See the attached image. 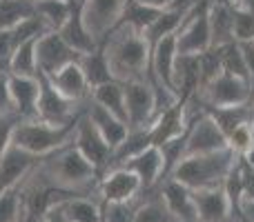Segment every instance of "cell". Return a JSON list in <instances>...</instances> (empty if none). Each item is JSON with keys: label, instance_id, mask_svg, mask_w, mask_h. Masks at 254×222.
<instances>
[{"label": "cell", "instance_id": "2e32d148", "mask_svg": "<svg viewBox=\"0 0 254 222\" xmlns=\"http://www.w3.org/2000/svg\"><path fill=\"white\" fill-rule=\"evenodd\" d=\"M194 202H196L198 222H239L223 187L198 189L194 191Z\"/></svg>", "mask_w": 254, "mask_h": 222}, {"label": "cell", "instance_id": "52a82bcc", "mask_svg": "<svg viewBox=\"0 0 254 222\" xmlns=\"http://www.w3.org/2000/svg\"><path fill=\"white\" fill-rule=\"evenodd\" d=\"M125 85V107L129 129H145L158 116L156 91L147 80H131Z\"/></svg>", "mask_w": 254, "mask_h": 222}, {"label": "cell", "instance_id": "9a60e30c", "mask_svg": "<svg viewBox=\"0 0 254 222\" xmlns=\"http://www.w3.org/2000/svg\"><path fill=\"white\" fill-rule=\"evenodd\" d=\"M143 191L140 180L134 171L125 169V167H112L105 171L101 180V196L103 202H127L134 200L138 193Z\"/></svg>", "mask_w": 254, "mask_h": 222}, {"label": "cell", "instance_id": "f546056e", "mask_svg": "<svg viewBox=\"0 0 254 222\" xmlns=\"http://www.w3.org/2000/svg\"><path fill=\"white\" fill-rule=\"evenodd\" d=\"M71 2L67 0H36V13L47 25L49 31H61L65 20L69 18Z\"/></svg>", "mask_w": 254, "mask_h": 222}, {"label": "cell", "instance_id": "1f68e13d", "mask_svg": "<svg viewBox=\"0 0 254 222\" xmlns=\"http://www.w3.org/2000/svg\"><path fill=\"white\" fill-rule=\"evenodd\" d=\"M198 69H201V87H205L223 71V47H210L198 53Z\"/></svg>", "mask_w": 254, "mask_h": 222}, {"label": "cell", "instance_id": "7dc6e473", "mask_svg": "<svg viewBox=\"0 0 254 222\" xmlns=\"http://www.w3.org/2000/svg\"><path fill=\"white\" fill-rule=\"evenodd\" d=\"M252 127H254V102H252Z\"/></svg>", "mask_w": 254, "mask_h": 222}, {"label": "cell", "instance_id": "f35d334b", "mask_svg": "<svg viewBox=\"0 0 254 222\" xmlns=\"http://www.w3.org/2000/svg\"><path fill=\"white\" fill-rule=\"evenodd\" d=\"M239 174H241L243 200H254V167L241 156H239Z\"/></svg>", "mask_w": 254, "mask_h": 222}, {"label": "cell", "instance_id": "7402d4cb", "mask_svg": "<svg viewBox=\"0 0 254 222\" xmlns=\"http://www.w3.org/2000/svg\"><path fill=\"white\" fill-rule=\"evenodd\" d=\"M49 78V76H47ZM52 85L71 102H80L85 96H87L92 89L87 85V78H85L83 69H80V62H69L67 67H63L58 74H54Z\"/></svg>", "mask_w": 254, "mask_h": 222}, {"label": "cell", "instance_id": "3957f363", "mask_svg": "<svg viewBox=\"0 0 254 222\" xmlns=\"http://www.w3.org/2000/svg\"><path fill=\"white\" fill-rule=\"evenodd\" d=\"M80 120V113L74 120L65 122V125H49L43 120H20L16 125L13 131V142L16 147L25 149L29 153L36 156H52L58 149L67 147L74 142V133H76V125Z\"/></svg>", "mask_w": 254, "mask_h": 222}, {"label": "cell", "instance_id": "d4e9b609", "mask_svg": "<svg viewBox=\"0 0 254 222\" xmlns=\"http://www.w3.org/2000/svg\"><path fill=\"white\" fill-rule=\"evenodd\" d=\"M92 100L96 102V105L105 107L112 116H116V118H121L123 122H127L125 85L121 83V80H114V83H107V85H101V87L92 89Z\"/></svg>", "mask_w": 254, "mask_h": 222}, {"label": "cell", "instance_id": "5bb4252c", "mask_svg": "<svg viewBox=\"0 0 254 222\" xmlns=\"http://www.w3.org/2000/svg\"><path fill=\"white\" fill-rule=\"evenodd\" d=\"M161 200L174 222H198L194 191L181 184L179 180L167 178L161 182Z\"/></svg>", "mask_w": 254, "mask_h": 222}, {"label": "cell", "instance_id": "9c48e42d", "mask_svg": "<svg viewBox=\"0 0 254 222\" xmlns=\"http://www.w3.org/2000/svg\"><path fill=\"white\" fill-rule=\"evenodd\" d=\"M38 85H40V93H38V102H36V120L49 122V125H65V122L74 120L78 116L74 111L76 102L67 100L52 85V80L45 74H40V71H38Z\"/></svg>", "mask_w": 254, "mask_h": 222}, {"label": "cell", "instance_id": "7c38bea8", "mask_svg": "<svg viewBox=\"0 0 254 222\" xmlns=\"http://www.w3.org/2000/svg\"><path fill=\"white\" fill-rule=\"evenodd\" d=\"M74 147L78 149V151L83 153L94 167H96L98 174L107 171V167H110V162H112V156H114V149H112L110 144L105 142V138L98 133V129L92 125V120L87 118V113L80 116L78 125H76Z\"/></svg>", "mask_w": 254, "mask_h": 222}, {"label": "cell", "instance_id": "ba28073f", "mask_svg": "<svg viewBox=\"0 0 254 222\" xmlns=\"http://www.w3.org/2000/svg\"><path fill=\"white\" fill-rule=\"evenodd\" d=\"M83 53H78L74 47L61 38L58 31H45L38 38L36 44V62H38V71L52 78L54 74L67 67L69 62H78Z\"/></svg>", "mask_w": 254, "mask_h": 222}, {"label": "cell", "instance_id": "74e56055", "mask_svg": "<svg viewBox=\"0 0 254 222\" xmlns=\"http://www.w3.org/2000/svg\"><path fill=\"white\" fill-rule=\"evenodd\" d=\"M20 122L18 116H0V158L2 153L11 147L13 142V131H16V125Z\"/></svg>", "mask_w": 254, "mask_h": 222}, {"label": "cell", "instance_id": "5b68a950", "mask_svg": "<svg viewBox=\"0 0 254 222\" xmlns=\"http://www.w3.org/2000/svg\"><path fill=\"white\" fill-rule=\"evenodd\" d=\"M210 4L212 0H198L192 11L185 16L183 25L176 34V51L179 53H203L212 47Z\"/></svg>", "mask_w": 254, "mask_h": 222}, {"label": "cell", "instance_id": "d6986e66", "mask_svg": "<svg viewBox=\"0 0 254 222\" xmlns=\"http://www.w3.org/2000/svg\"><path fill=\"white\" fill-rule=\"evenodd\" d=\"M61 38L65 40L69 47H74L78 53H89L98 47V40L89 34V29L85 27L83 20V7H80V0L71 2V11L69 18L65 20V25L61 27Z\"/></svg>", "mask_w": 254, "mask_h": 222}, {"label": "cell", "instance_id": "c3c4849f", "mask_svg": "<svg viewBox=\"0 0 254 222\" xmlns=\"http://www.w3.org/2000/svg\"><path fill=\"white\" fill-rule=\"evenodd\" d=\"M18 222H25V220H22V218H20V220H18Z\"/></svg>", "mask_w": 254, "mask_h": 222}, {"label": "cell", "instance_id": "603a6c76", "mask_svg": "<svg viewBox=\"0 0 254 222\" xmlns=\"http://www.w3.org/2000/svg\"><path fill=\"white\" fill-rule=\"evenodd\" d=\"M201 107L203 113L212 118V120L219 125V129L225 133V138H230L237 127L246 125V122H252V105H234V107H214V105H205L201 100H192Z\"/></svg>", "mask_w": 254, "mask_h": 222}, {"label": "cell", "instance_id": "e575fe53", "mask_svg": "<svg viewBox=\"0 0 254 222\" xmlns=\"http://www.w3.org/2000/svg\"><path fill=\"white\" fill-rule=\"evenodd\" d=\"M228 147L232 149L237 156H246V153L250 151V149L254 147V127H252V122H246V125L237 127V129L230 133Z\"/></svg>", "mask_w": 254, "mask_h": 222}, {"label": "cell", "instance_id": "d6a6232c", "mask_svg": "<svg viewBox=\"0 0 254 222\" xmlns=\"http://www.w3.org/2000/svg\"><path fill=\"white\" fill-rule=\"evenodd\" d=\"M103 222H134L136 211H138V202L127 200V202H103Z\"/></svg>", "mask_w": 254, "mask_h": 222}, {"label": "cell", "instance_id": "8992f818", "mask_svg": "<svg viewBox=\"0 0 254 222\" xmlns=\"http://www.w3.org/2000/svg\"><path fill=\"white\" fill-rule=\"evenodd\" d=\"M192 100H201L205 105H214V107H234V105H248V102L252 105V93L248 83L221 71L214 80H210L205 87H201V91Z\"/></svg>", "mask_w": 254, "mask_h": 222}, {"label": "cell", "instance_id": "ac0fdd59", "mask_svg": "<svg viewBox=\"0 0 254 222\" xmlns=\"http://www.w3.org/2000/svg\"><path fill=\"white\" fill-rule=\"evenodd\" d=\"M9 91H11L16 116L20 118V120H34L36 102H38V93H40L38 76H36V78H27V76L9 74Z\"/></svg>", "mask_w": 254, "mask_h": 222}, {"label": "cell", "instance_id": "4dcf8cb0", "mask_svg": "<svg viewBox=\"0 0 254 222\" xmlns=\"http://www.w3.org/2000/svg\"><path fill=\"white\" fill-rule=\"evenodd\" d=\"M223 71L250 85V71H248L246 56H243L239 43H230L223 47Z\"/></svg>", "mask_w": 254, "mask_h": 222}, {"label": "cell", "instance_id": "4fadbf2b", "mask_svg": "<svg viewBox=\"0 0 254 222\" xmlns=\"http://www.w3.org/2000/svg\"><path fill=\"white\" fill-rule=\"evenodd\" d=\"M228 149V138L219 129L214 120L207 113H198L194 120L190 122V135H188V147H185V158L196 156V153H212Z\"/></svg>", "mask_w": 254, "mask_h": 222}, {"label": "cell", "instance_id": "836d02e7", "mask_svg": "<svg viewBox=\"0 0 254 222\" xmlns=\"http://www.w3.org/2000/svg\"><path fill=\"white\" fill-rule=\"evenodd\" d=\"M234 40L237 43H254V11L243 7H232Z\"/></svg>", "mask_w": 254, "mask_h": 222}, {"label": "cell", "instance_id": "e0dca14e", "mask_svg": "<svg viewBox=\"0 0 254 222\" xmlns=\"http://www.w3.org/2000/svg\"><path fill=\"white\" fill-rule=\"evenodd\" d=\"M119 167H125V169L134 171V174L138 176V180H140L143 191H147V189L156 187V184L163 180V153H161V147L149 144V147H145L143 151H138L136 156L127 158L123 165H119Z\"/></svg>", "mask_w": 254, "mask_h": 222}, {"label": "cell", "instance_id": "f6af8a7d", "mask_svg": "<svg viewBox=\"0 0 254 222\" xmlns=\"http://www.w3.org/2000/svg\"><path fill=\"white\" fill-rule=\"evenodd\" d=\"M241 158H246V160H248V162H250V165L254 167V147H252V149H250V151H248V153H246V156H241Z\"/></svg>", "mask_w": 254, "mask_h": 222}, {"label": "cell", "instance_id": "6da1fadb", "mask_svg": "<svg viewBox=\"0 0 254 222\" xmlns=\"http://www.w3.org/2000/svg\"><path fill=\"white\" fill-rule=\"evenodd\" d=\"M107 58L116 80L131 83V80H147L149 71V44L143 34H136L129 27H119L105 38Z\"/></svg>", "mask_w": 254, "mask_h": 222}, {"label": "cell", "instance_id": "8d00e7d4", "mask_svg": "<svg viewBox=\"0 0 254 222\" xmlns=\"http://www.w3.org/2000/svg\"><path fill=\"white\" fill-rule=\"evenodd\" d=\"M134 222H174V218L170 216V211L165 209L163 200L158 198L154 202H143L138 207V211H136Z\"/></svg>", "mask_w": 254, "mask_h": 222}, {"label": "cell", "instance_id": "8fae6325", "mask_svg": "<svg viewBox=\"0 0 254 222\" xmlns=\"http://www.w3.org/2000/svg\"><path fill=\"white\" fill-rule=\"evenodd\" d=\"M45 158L11 144V147L2 153V158H0V196L11 191V189H16V187H20L22 180H25L34 169H38V165L45 160Z\"/></svg>", "mask_w": 254, "mask_h": 222}, {"label": "cell", "instance_id": "30bf717a", "mask_svg": "<svg viewBox=\"0 0 254 222\" xmlns=\"http://www.w3.org/2000/svg\"><path fill=\"white\" fill-rule=\"evenodd\" d=\"M125 2L127 0H80L85 27L98 43L119 27Z\"/></svg>", "mask_w": 254, "mask_h": 222}, {"label": "cell", "instance_id": "484cf974", "mask_svg": "<svg viewBox=\"0 0 254 222\" xmlns=\"http://www.w3.org/2000/svg\"><path fill=\"white\" fill-rule=\"evenodd\" d=\"M43 36V34H40ZM40 36H34V38L20 43L16 49H13L11 58H9L7 71L13 76H27V78H36L38 76V62H36V44H38Z\"/></svg>", "mask_w": 254, "mask_h": 222}, {"label": "cell", "instance_id": "44dd1931", "mask_svg": "<svg viewBox=\"0 0 254 222\" xmlns=\"http://www.w3.org/2000/svg\"><path fill=\"white\" fill-rule=\"evenodd\" d=\"M78 62H80V69H83L85 78H87L89 89H96V87H101V85L114 83L116 80L114 71H112V65H110V58H107L105 40H101L94 51L83 53Z\"/></svg>", "mask_w": 254, "mask_h": 222}, {"label": "cell", "instance_id": "4316f807", "mask_svg": "<svg viewBox=\"0 0 254 222\" xmlns=\"http://www.w3.org/2000/svg\"><path fill=\"white\" fill-rule=\"evenodd\" d=\"M161 11L163 9L149 7V4H143V2H138V0H127L123 16H121V20H119V27H129L136 34H143V31L156 20ZM119 27H116V29H119Z\"/></svg>", "mask_w": 254, "mask_h": 222}, {"label": "cell", "instance_id": "7a4b0ae2", "mask_svg": "<svg viewBox=\"0 0 254 222\" xmlns=\"http://www.w3.org/2000/svg\"><path fill=\"white\" fill-rule=\"evenodd\" d=\"M239 156L232 149H221V151L212 153H196V156H188L176 165L170 178L179 180L192 191L198 189H214L223 187L225 178L230 176L232 167L237 165Z\"/></svg>", "mask_w": 254, "mask_h": 222}, {"label": "cell", "instance_id": "277c9868", "mask_svg": "<svg viewBox=\"0 0 254 222\" xmlns=\"http://www.w3.org/2000/svg\"><path fill=\"white\" fill-rule=\"evenodd\" d=\"M45 171L54 178V184L74 189V191H83L98 176L96 167L74 144H67V147L58 149L56 153L45 158Z\"/></svg>", "mask_w": 254, "mask_h": 222}, {"label": "cell", "instance_id": "cb8c5ba5", "mask_svg": "<svg viewBox=\"0 0 254 222\" xmlns=\"http://www.w3.org/2000/svg\"><path fill=\"white\" fill-rule=\"evenodd\" d=\"M210 29H212V47H225L234 40V20L232 4H210Z\"/></svg>", "mask_w": 254, "mask_h": 222}, {"label": "cell", "instance_id": "ee69618b", "mask_svg": "<svg viewBox=\"0 0 254 222\" xmlns=\"http://www.w3.org/2000/svg\"><path fill=\"white\" fill-rule=\"evenodd\" d=\"M232 7H243L254 11V0H232Z\"/></svg>", "mask_w": 254, "mask_h": 222}, {"label": "cell", "instance_id": "b9f144b4", "mask_svg": "<svg viewBox=\"0 0 254 222\" xmlns=\"http://www.w3.org/2000/svg\"><path fill=\"white\" fill-rule=\"evenodd\" d=\"M241 220L243 222H254V200H243L241 202Z\"/></svg>", "mask_w": 254, "mask_h": 222}, {"label": "cell", "instance_id": "60d3db41", "mask_svg": "<svg viewBox=\"0 0 254 222\" xmlns=\"http://www.w3.org/2000/svg\"><path fill=\"white\" fill-rule=\"evenodd\" d=\"M45 222H67L65 211H63V205H61V202H58V205H54L52 209L47 211V216H45Z\"/></svg>", "mask_w": 254, "mask_h": 222}, {"label": "cell", "instance_id": "bcb514c9", "mask_svg": "<svg viewBox=\"0 0 254 222\" xmlns=\"http://www.w3.org/2000/svg\"><path fill=\"white\" fill-rule=\"evenodd\" d=\"M212 2H216V4H232V0H212Z\"/></svg>", "mask_w": 254, "mask_h": 222}, {"label": "cell", "instance_id": "f1b7e54d", "mask_svg": "<svg viewBox=\"0 0 254 222\" xmlns=\"http://www.w3.org/2000/svg\"><path fill=\"white\" fill-rule=\"evenodd\" d=\"M67 222H103V207L92 202L87 196H76L61 202Z\"/></svg>", "mask_w": 254, "mask_h": 222}, {"label": "cell", "instance_id": "d590c367", "mask_svg": "<svg viewBox=\"0 0 254 222\" xmlns=\"http://www.w3.org/2000/svg\"><path fill=\"white\" fill-rule=\"evenodd\" d=\"M20 218H22L20 189L16 187L0 196V222H18Z\"/></svg>", "mask_w": 254, "mask_h": 222}, {"label": "cell", "instance_id": "ab89813d", "mask_svg": "<svg viewBox=\"0 0 254 222\" xmlns=\"http://www.w3.org/2000/svg\"><path fill=\"white\" fill-rule=\"evenodd\" d=\"M0 116H16L9 91V71H0Z\"/></svg>", "mask_w": 254, "mask_h": 222}, {"label": "cell", "instance_id": "681fc988", "mask_svg": "<svg viewBox=\"0 0 254 222\" xmlns=\"http://www.w3.org/2000/svg\"><path fill=\"white\" fill-rule=\"evenodd\" d=\"M67 2H74V0H67Z\"/></svg>", "mask_w": 254, "mask_h": 222}, {"label": "cell", "instance_id": "7bdbcfd3", "mask_svg": "<svg viewBox=\"0 0 254 222\" xmlns=\"http://www.w3.org/2000/svg\"><path fill=\"white\" fill-rule=\"evenodd\" d=\"M138 2L149 4V7H156V9H165V7H170L172 0H138Z\"/></svg>", "mask_w": 254, "mask_h": 222}, {"label": "cell", "instance_id": "ffe728a7", "mask_svg": "<svg viewBox=\"0 0 254 222\" xmlns=\"http://www.w3.org/2000/svg\"><path fill=\"white\" fill-rule=\"evenodd\" d=\"M87 118L92 120V125L96 127L98 133L105 138V142L110 144L112 149H119L121 144L125 142L127 133H129V127H127V122H123L121 118L112 116L105 107L96 105V102L92 100V105H89V109H87Z\"/></svg>", "mask_w": 254, "mask_h": 222}, {"label": "cell", "instance_id": "83f0119b", "mask_svg": "<svg viewBox=\"0 0 254 222\" xmlns=\"http://www.w3.org/2000/svg\"><path fill=\"white\" fill-rule=\"evenodd\" d=\"M34 16L36 0H0V31L13 29Z\"/></svg>", "mask_w": 254, "mask_h": 222}]
</instances>
